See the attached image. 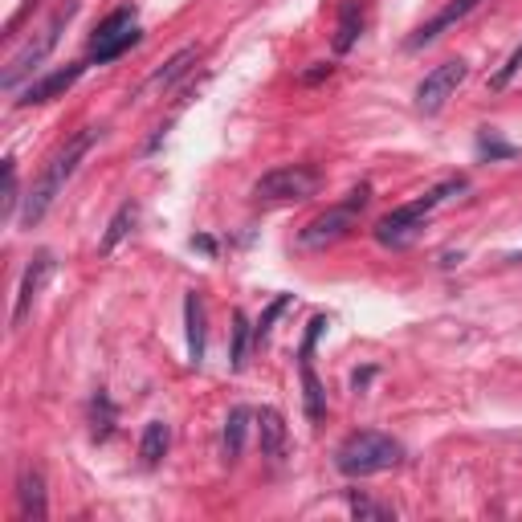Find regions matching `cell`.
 <instances>
[{
  "instance_id": "6da1fadb",
  "label": "cell",
  "mask_w": 522,
  "mask_h": 522,
  "mask_svg": "<svg viewBox=\"0 0 522 522\" xmlns=\"http://www.w3.org/2000/svg\"><path fill=\"white\" fill-rule=\"evenodd\" d=\"M98 143V127H82V131H74L54 155H49V164L41 168V176H37V184H33V192L25 196V208H21V225L25 229H33L49 208H54V200L62 196V188L70 184V176L78 172V164L86 160V151Z\"/></svg>"
},
{
  "instance_id": "7a4b0ae2",
  "label": "cell",
  "mask_w": 522,
  "mask_h": 522,
  "mask_svg": "<svg viewBox=\"0 0 522 522\" xmlns=\"http://www.w3.org/2000/svg\"><path fill=\"white\" fill-rule=\"evenodd\" d=\"M457 192H465V176H453V180H445V184L429 188L421 200L392 208L388 217H380V221H376V241H380V245H388V249H404V245H412L416 237H421V229H425V221H429L433 208H437V204H445V200H449V196H457Z\"/></svg>"
},
{
  "instance_id": "3957f363",
  "label": "cell",
  "mask_w": 522,
  "mask_h": 522,
  "mask_svg": "<svg viewBox=\"0 0 522 522\" xmlns=\"http://www.w3.org/2000/svg\"><path fill=\"white\" fill-rule=\"evenodd\" d=\"M400 461H404V445L376 429H359L335 449V469L347 478H372L384 474V469H396Z\"/></svg>"
},
{
  "instance_id": "277c9868",
  "label": "cell",
  "mask_w": 522,
  "mask_h": 522,
  "mask_svg": "<svg viewBox=\"0 0 522 522\" xmlns=\"http://www.w3.org/2000/svg\"><path fill=\"white\" fill-rule=\"evenodd\" d=\"M78 9H82V0H66V5H58L54 17H49V21H45V25H41V29L21 45V49H13V58L5 62V74H0V86H5V90L13 94V90H17V86H21V82H25V78L45 62V58H49V49L58 45L62 29L78 17Z\"/></svg>"
},
{
  "instance_id": "5b68a950",
  "label": "cell",
  "mask_w": 522,
  "mask_h": 522,
  "mask_svg": "<svg viewBox=\"0 0 522 522\" xmlns=\"http://www.w3.org/2000/svg\"><path fill=\"white\" fill-rule=\"evenodd\" d=\"M368 200H372V184H359V188H351L347 192V200H339V204H331L327 213H319L315 221H310L302 233H298V241L306 245V249H327V245H335V241H343L355 225H359V213L368 208Z\"/></svg>"
},
{
  "instance_id": "8992f818",
  "label": "cell",
  "mask_w": 522,
  "mask_h": 522,
  "mask_svg": "<svg viewBox=\"0 0 522 522\" xmlns=\"http://www.w3.org/2000/svg\"><path fill=\"white\" fill-rule=\"evenodd\" d=\"M323 176L310 168V164H290V168H274L266 172L257 184H253V200L257 204H298V200H310L319 192Z\"/></svg>"
},
{
  "instance_id": "52a82bcc",
  "label": "cell",
  "mask_w": 522,
  "mask_h": 522,
  "mask_svg": "<svg viewBox=\"0 0 522 522\" xmlns=\"http://www.w3.org/2000/svg\"><path fill=\"white\" fill-rule=\"evenodd\" d=\"M139 37L143 33H139V21H135V9H115L90 37V62L102 66V62L123 58L131 45H139Z\"/></svg>"
},
{
  "instance_id": "ba28073f",
  "label": "cell",
  "mask_w": 522,
  "mask_h": 522,
  "mask_svg": "<svg viewBox=\"0 0 522 522\" xmlns=\"http://www.w3.org/2000/svg\"><path fill=\"white\" fill-rule=\"evenodd\" d=\"M465 74H469L465 62H445V66L429 70L421 78V86H416V111H421V115H437L445 102L453 98V90L465 82Z\"/></svg>"
},
{
  "instance_id": "9c48e42d",
  "label": "cell",
  "mask_w": 522,
  "mask_h": 522,
  "mask_svg": "<svg viewBox=\"0 0 522 522\" xmlns=\"http://www.w3.org/2000/svg\"><path fill=\"white\" fill-rule=\"evenodd\" d=\"M54 266H58V261H54V253H49V249H37V253H33L29 270H25L21 286H17V302H13V331H21V327H25L29 310H33V302H37L41 286L49 282V274H54Z\"/></svg>"
},
{
  "instance_id": "30bf717a",
  "label": "cell",
  "mask_w": 522,
  "mask_h": 522,
  "mask_svg": "<svg viewBox=\"0 0 522 522\" xmlns=\"http://www.w3.org/2000/svg\"><path fill=\"white\" fill-rule=\"evenodd\" d=\"M482 5V0H449V5L437 13V17H429L425 25H416L412 29V37H408V49H425V45H433L441 33H449L453 25H461L469 13H474Z\"/></svg>"
},
{
  "instance_id": "8fae6325",
  "label": "cell",
  "mask_w": 522,
  "mask_h": 522,
  "mask_svg": "<svg viewBox=\"0 0 522 522\" xmlns=\"http://www.w3.org/2000/svg\"><path fill=\"white\" fill-rule=\"evenodd\" d=\"M82 62H74V66H62V70H54V74H45V78H33L25 90H21V98H17V107H41V102H54V98H62L78 78H82Z\"/></svg>"
},
{
  "instance_id": "7c38bea8",
  "label": "cell",
  "mask_w": 522,
  "mask_h": 522,
  "mask_svg": "<svg viewBox=\"0 0 522 522\" xmlns=\"http://www.w3.org/2000/svg\"><path fill=\"white\" fill-rule=\"evenodd\" d=\"M17 506H21V518H25V522H45L49 498H45V478H41V469L25 465L21 474H17Z\"/></svg>"
},
{
  "instance_id": "4fadbf2b",
  "label": "cell",
  "mask_w": 522,
  "mask_h": 522,
  "mask_svg": "<svg viewBox=\"0 0 522 522\" xmlns=\"http://www.w3.org/2000/svg\"><path fill=\"white\" fill-rule=\"evenodd\" d=\"M184 327H188V363H204V302L200 294H184Z\"/></svg>"
},
{
  "instance_id": "5bb4252c",
  "label": "cell",
  "mask_w": 522,
  "mask_h": 522,
  "mask_svg": "<svg viewBox=\"0 0 522 522\" xmlns=\"http://www.w3.org/2000/svg\"><path fill=\"white\" fill-rule=\"evenodd\" d=\"M257 437H261V453L266 457H282L286 453V421L278 408H261L257 412Z\"/></svg>"
},
{
  "instance_id": "9a60e30c",
  "label": "cell",
  "mask_w": 522,
  "mask_h": 522,
  "mask_svg": "<svg viewBox=\"0 0 522 522\" xmlns=\"http://www.w3.org/2000/svg\"><path fill=\"white\" fill-rule=\"evenodd\" d=\"M196 62H200V49H196V45H184L180 54H172V58L164 62V70H155V74H151V90H172V86H176V82H180Z\"/></svg>"
},
{
  "instance_id": "2e32d148",
  "label": "cell",
  "mask_w": 522,
  "mask_h": 522,
  "mask_svg": "<svg viewBox=\"0 0 522 522\" xmlns=\"http://www.w3.org/2000/svg\"><path fill=\"white\" fill-rule=\"evenodd\" d=\"M298 359H302V400H306V421H310V425H319L323 416H327V392H323L315 368H310V359H306V355H298Z\"/></svg>"
},
{
  "instance_id": "e0dca14e",
  "label": "cell",
  "mask_w": 522,
  "mask_h": 522,
  "mask_svg": "<svg viewBox=\"0 0 522 522\" xmlns=\"http://www.w3.org/2000/svg\"><path fill=\"white\" fill-rule=\"evenodd\" d=\"M168 445H172V429H168L164 421H147V425H143V437H139V457H143V465H160V457L168 453Z\"/></svg>"
},
{
  "instance_id": "ac0fdd59",
  "label": "cell",
  "mask_w": 522,
  "mask_h": 522,
  "mask_svg": "<svg viewBox=\"0 0 522 522\" xmlns=\"http://www.w3.org/2000/svg\"><path fill=\"white\" fill-rule=\"evenodd\" d=\"M363 29V5L359 0H343V9H339V25H335V54H347V49L355 45Z\"/></svg>"
},
{
  "instance_id": "d6986e66",
  "label": "cell",
  "mask_w": 522,
  "mask_h": 522,
  "mask_svg": "<svg viewBox=\"0 0 522 522\" xmlns=\"http://www.w3.org/2000/svg\"><path fill=\"white\" fill-rule=\"evenodd\" d=\"M115 421H119V412H115L111 396L98 392V396L90 400V437H94V441H107V437L115 433Z\"/></svg>"
},
{
  "instance_id": "ffe728a7",
  "label": "cell",
  "mask_w": 522,
  "mask_h": 522,
  "mask_svg": "<svg viewBox=\"0 0 522 522\" xmlns=\"http://www.w3.org/2000/svg\"><path fill=\"white\" fill-rule=\"evenodd\" d=\"M253 421V412L249 408H233L225 416V461H237L241 457V445H245V429Z\"/></svg>"
},
{
  "instance_id": "44dd1931",
  "label": "cell",
  "mask_w": 522,
  "mask_h": 522,
  "mask_svg": "<svg viewBox=\"0 0 522 522\" xmlns=\"http://www.w3.org/2000/svg\"><path fill=\"white\" fill-rule=\"evenodd\" d=\"M135 221H139V208L127 200V204L119 208V213L111 217V225H107V237H102V245H98V249H102V253H111V249H115V245H119V241H123V237L135 229Z\"/></svg>"
},
{
  "instance_id": "7402d4cb",
  "label": "cell",
  "mask_w": 522,
  "mask_h": 522,
  "mask_svg": "<svg viewBox=\"0 0 522 522\" xmlns=\"http://www.w3.org/2000/svg\"><path fill=\"white\" fill-rule=\"evenodd\" d=\"M249 335H253V327H249V319L241 315V310H233V372H241L245 368V355H249Z\"/></svg>"
},
{
  "instance_id": "603a6c76",
  "label": "cell",
  "mask_w": 522,
  "mask_h": 522,
  "mask_svg": "<svg viewBox=\"0 0 522 522\" xmlns=\"http://www.w3.org/2000/svg\"><path fill=\"white\" fill-rule=\"evenodd\" d=\"M286 306H290V294H282V298H274V302L266 306V315H261V319H257V327H253V339H257V347L270 339V331H274V319L282 315Z\"/></svg>"
},
{
  "instance_id": "cb8c5ba5",
  "label": "cell",
  "mask_w": 522,
  "mask_h": 522,
  "mask_svg": "<svg viewBox=\"0 0 522 522\" xmlns=\"http://www.w3.org/2000/svg\"><path fill=\"white\" fill-rule=\"evenodd\" d=\"M347 506H351V514L355 518H392V506H380V502H372V498H363V494H347Z\"/></svg>"
},
{
  "instance_id": "d4e9b609",
  "label": "cell",
  "mask_w": 522,
  "mask_h": 522,
  "mask_svg": "<svg viewBox=\"0 0 522 522\" xmlns=\"http://www.w3.org/2000/svg\"><path fill=\"white\" fill-rule=\"evenodd\" d=\"M17 164L13 160H5V196H0V213L5 217H13V208H17Z\"/></svg>"
},
{
  "instance_id": "484cf974",
  "label": "cell",
  "mask_w": 522,
  "mask_h": 522,
  "mask_svg": "<svg viewBox=\"0 0 522 522\" xmlns=\"http://www.w3.org/2000/svg\"><path fill=\"white\" fill-rule=\"evenodd\" d=\"M518 70H522V45H518V49H514V54L506 58V66H502V70H498V74L490 78V86H494V90H502V86H510V78H514Z\"/></svg>"
},
{
  "instance_id": "4316f807",
  "label": "cell",
  "mask_w": 522,
  "mask_h": 522,
  "mask_svg": "<svg viewBox=\"0 0 522 522\" xmlns=\"http://www.w3.org/2000/svg\"><path fill=\"white\" fill-rule=\"evenodd\" d=\"M323 331H327V319H323V315H315V319H310V323H306V339H302V347H298V355H306V359H310V355H315V343H319V335H323Z\"/></svg>"
},
{
  "instance_id": "83f0119b",
  "label": "cell",
  "mask_w": 522,
  "mask_h": 522,
  "mask_svg": "<svg viewBox=\"0 0 522 522\" xmlns=\"http://www.w3.org/2000/svg\"><path fill=\"white\" fill-rule=\"evenodd\" d=\"M478 151H482V155H498V160H502V155H514V147H506L494 131H482V135H478Z\"/></svg>"
},
{
  "instance_id": "f1b7e54d",
  "label": "cell",
  "mask_w": 522,
  "mask_h": 522,
  "mask_svg": "<svg viewBox=\"0 0 522 522\" xmlns=\"http://www.w3.org/2000/svg\"><path fill=\"white\" fill-rule=\"evenodd\" d=\"M327 74H331V66H319V70H310V74H306V82H319V78H327Z\"/></svg>"
}]
</instances>
